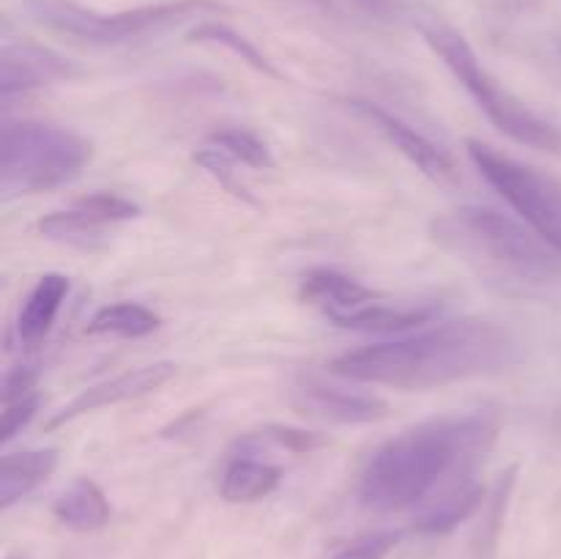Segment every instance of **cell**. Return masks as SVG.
I'll return each mask as SVG.
<instances>
[{"label": "cell", "instance_id": "6da1fadb", "mask_svg": "<svg viewBox=\"0 0 561 559\" xmlns=\"http://www.w3.org/2000/svg\"><path fill=\"white\" fill-rule=\"evenodd\" d=\"M502 427L493 406L431 417L373 449L359 475V502L376 513L425 507L449 488L474 480Z\"/></svg>", "mask_w": 561, "mask_h": 559}, {"label": "cell", "instance_id": "7a4b0ae2", "mask_svg": "<svg viewBox=\"0 0 561 559\" xmlns=\"http://www.w3.org/2000/svg\"><path fill=\"white\" fill-rule=\"evenodd\" d=\"M518 362L520 343L507 327L485 318H460L405 338L345 351L332 360L329 370L348 381L420 392L466 378L493 376Z\"/></svg>", "mask_w": 561, "mask_h": 559}, {"label": "cell", "instance_id": "3957f363", "mask_svg": "<svg viewBox=\"0 0 561 559\" xmlns=\"http://www.w3.org/2000/svg\"><path fill=\"white\" fill-rule=\"evenodd\" d=\"M431 239L496 294L561 299V250L524 219L488 206H463L433 219Z\"/></svg>", "mask_w": 561, "mask_h": 559}, {"label": "cell", "instance_id": "277c9868", "mask_svg": "<svg viewBox=\"0 0 561 559\" xmlns=\"http://www.w3.org/2000/svg\"><path fill=\"white\" fill-rule=\"evenodd\" d=\"M414 25L427 47L442 58V64L453 71L455 80L466 88V93L474 99L477 107L488 115V121L502 135L520 142V146L535 148V151H561V132L557 126L542 118L540 113H535L510 88H504L477 58L474 47L458 27L449 25L444 16L433 14V11H414Z\"/></svg>", "mask_w": 561, "mask_h": 559}, {"label": "cell", "instance_id": "5b68a950", "mask_svg": "<svg viewBox=\"0 0 561 559\" xmlns=\"http://www.w3.org/2000/svg\"><path fill=\"white\" fill-rule=\"evenodd\" d=\"M93 142L49 121H5L0 135V195L3 201L58 190L91 164Z\"/></svg>", "mask_w": 561, "mask_h": 559}, {"label": "cell", "instance_id": "8992f818", "mask_svg": "<svg viewBox=\"0 0 561 559\" xmlns=\"http://www.w3.org/2000/svg\"><path fill=\"white\" fill-rule=\"evenodd\" d=\"M222 11L228 9L219 0H162V3L137 5V9L113 11V14L88 9L75 0H22V14L31 22L75 42L93 44V47L140 42L197 16L222 14Z\"/></svg>", "mask_w": 561, "mask_h": 559}, {"label": "cell", "instance_id": "52a82bcc", "mask_svg": "<svg viewBox=\"0 0 561 559\" xmlns=\"http://www.w3.org/2000/svg\"><path fill=\"white\" fill-rule=\"evenodd\" d=\"M466 151L482 179L513 206L518 219L561 250V186L557 181L482 140H466Z\"/></svg>", "mask_w": 561, "mask_h": 559}, {"label": "cell", "instance_id": "ba28073f", "mask_svg": "<svg viewBox=\"0 0 561 559\" xmlns=\"http://www.w3.org/2000/svg\"><path fill=\"white\" fill-rule=\"evenodd\" d=\"M348 110L356 118L365 121L367 126L378 132L389 146L398 148L422 175L433 181L438 186H455L460 184V173L455 168L453 159L442 151L433 140H427L422 132H416L414 126L405 124L400 115L389 113L381 104L370 102V99H348Z\"/></svg>", "mask_w": 561, "mask_h": 559}, {"label": "cell", "instance_id": "9c48e42d", "mask_svg": "<svg viewBox=\"0 0 561 559\" xmlns=\"http://www.w3.org/2000/svg\"><path fill=\"white\" fill-rule=\"evenodd\" d=\"M82 69L66 55L33 42V38H5L0 47V96H25L55 82L75 80Z\"/></svg>", "mask_w": 561, "mask_h": 559}, {"label": "cell", "instance_id": "30bf717a", "mask_svg": "<svg viewBox=\"0 0 561 559\" xmlns=\"http://www.w3.org/2000/svg\"><path fill=\"white\" fill-rule=\"evenodd\" d=\"M179 367L173 362H151V365L135 367V370H126L121 376L107 378V381L91 384V387L82 389L80 395L69 400L66 406H60L53 417L47 420V431L66 425V422H75L77 417H85L91 411L107 409V406L124 403V400L142 398V395L157 392L159 387L170 381L175 376Z\"/></svg>", "mask_w": 561, "mask_h": 559}, {"label": "cell", "instance_id": "8fae6325", "mask_svg": "<svg viewBox=\"0 0 561 559\" xmlns=\"http://www.w3.org/2000/svg\"><path fill=\"white\" fill-rule=\"evenodd\" d=\"M140 214V206L129 197L115 195V192H93V195L71 203L69 208H60V212L38 219L36 230L55 241H77L96 236L99 230L110 228V225L137 219Z\"/></svg>", "mask_w": 561, "mask_h": 559}, {"label": "cell", "instance_id": "7c38bea8", "mask_svg": "<svg viewBox=\"0 0 561 559\" xmlns=\"http://www.w3.org/2000/svg\"><path fill=\"white\" fill-rule=\"evenodd\" d=\"M442 316L438 301L425 299H389L376 294L356 310L345 312L334 321V327L351 329V332H376V334H403L411 329H422L433 318Z\"/></svg>", "mask_w": 561, "mask_h": 559}, {"label": "cell", "instance_id": "4fadbf2b", "mask_svg": "<svg viewBox=\"0 0 561 559\" xmlns=\"http://www.w3.org/2000/svg\"><path fill=\"white\" fill-rule=\"evenodd\" d=\"M299 406L323 420L343 422V425H365L387 417V400L362 389L334 387L321 378H307L299 384Z\"/></svg>", "mask_w": 561, "mask_h": 559}, {"label": "cell", "instance_id": "5bb4252c", "mask_svg": "<svg viewBox=\"0 0 561 559\" xmlns=\"http://www.w3.org/2000/svg\"><path fill=\"white\" fill-rule=\"evenodd\" d=\"M69 277L58 272H47L36 280L16 312V340L25 349H36L53 329L66 296H69Z\"/></svg>", "mask_w": 561, "mask_h": 559}, {"label": "cell", "instance_id": "9a60e30c", "mask_svg": "<svg viewBox=\"0 0 561 559\" xmlns=\"http://www.w3.org/2000/svg\"><path fill=\"white\" fill-rule=\"evenodd\" d=\"M378 290L367 288L359 280L337 272V269H312L301 277V299L321 310L329 321H337L345 312L370 301Z\"/></svg>", "mask_w": 561, "mask_h": 559}, {"label": "cell", "instance_id": "2e32d148", "mask_svg": "<svg viewBox=\"0 0 561 559\" xmlns=\"http://www.w3.org/2000/svg\"><path fill=\"white\" fill-rule=\"evenodd\" d=\"M58 466V449H20L5 453L0 460V507L9 510L27 493L36 491Z\"/></svg>", "mask_w": 561, "mask_h": 559}, {"label": "cell", "instance_id": "e0dca14e", "mask_svg": "<svg viewBox=\"0 0 561 559\" xmlns=\"http://www.w3.org/2000/svg\"><path fill=\"white\" fill-rule=\"evenodd\" d=\"M283 480V469L257 455H230L228 466L219 480V493L225 502L250 504L261 502L268 493L277 491Z\"/></svg>", "mask_w": 561, "mask_h": 559}, {"label": "cell", "instance_id": "ac0fdd59", "mask_svg": "<svg viewBox=\"0 0 561 559\" xmlns=\"http://www.w3.org/2000/svg\"><path fill=\"white\" fill-rule=\"evenodd\" d=\"M482 497H485V488L477 477L449 488L422 507V513L414 518V532H420V535H449L455 526H460L477 513Z\"/></svg>", "mask_w": 561, "mask_h": 559}, {"label": "cell", "instance_id": "d6986e66", "mask_svg": "<svg viewBox=\"0 0 561 559\" xmlns=\"http://www.w3.org/2000/svg\"><path fill=\"white\" fill-rule=\"evenodd\" d=\"M55 518L75 532H96L110 521V502L88 477H77L53 502Z\"/></svg>", "mask_w": 561, "mask_h": 559}, {"label": "cell", "instance_id": "ffe728a7", "mask_svg": "<svg viewBox=\"0 0 561 559\" xmlns=\"http://www.w3.org/2000/svg\"><path fill=\"white\" fill-rule=\"evenodd\" d=\"M162 327V318L148 310L140 301H115V305L102 307L85 323V334L93 338H148Z\"/></svg>", "mask_w": 561, "mask_h": 559}, {"label": "cell", "instance_id": "44dd1931", "mask_svg": "<svg viewBox=\"0 0 561 559\" xmlns=\"http://www.w3.org/2000/svg\"><path fill=\"white\" fill-rule=\"evenodd\" d=\"M186 38L197 44H217V47L230 49V53L239 55L244 64H250L252 69L261 71V75L272 77V80H285L283 71L268 60V55L263 53V49H257L250 38L241 36V33L233 31V27L222 25V22H201V25H195L190 33H186Z\"/></svg>", "mask_w": 561, "mask_h": 559}, {"label": "cell", "instance_id": "7402d4cb", "mask_svg": "<svg viewBox=\"0 0 561 559\" xmlns=\"http://www.w3.org/2000/svg\"><path fill=\"white\" fill-rule=\"evenodd\" d=\"M323 444V436L312 431H299V427L268 425L263 431L244 433L233 442V455H261L266 447L290 449V453H312Z\"/></svg>", "mask_w": 561, "mask_h": 559}, {"label": "cell", "instance_id": "603a6c76", "mask_svg": "<svg viewBox=\"0 0 561 559\" xmlns=\"http://www.w3.org/2000/svg\"><path fill=\"white\" fill-rule=\"evenodd\" d=\"M206 142L222 148L228 157H233L236 162L247 164V168H255V170L274 168L272 148H268L255 132L244 129V126H222V129L211 132Z\"/></svg>", "mask_w": 561, "mask_h": 559}, {"label": "cell", "instance_id": "cb8c5ba5", "mask_svg": "<svg viewBox=\"0 0 561 559\" xmlns=\"http://www.w3.org/2000/svg\"><path fill=\"white\" fill-rule=\"evenodd\" d=\"M192 159H195V162L201 164V168L206 170V173L211 175L219 186H222V190H228L230 195L239 197V201H244V203H250V206H257V201L250 195V190H247V186L236 179V170H233L236 159L228 157L222 148L206 142V146L197 148V151L192 153Z\"/></svg>", "mask_w": 561, "mask_h": 559}, {"label": "cell", "instance_id": "d4e9b609", "mask_svg": "<svg viewBox=\"0 0 561 559\" xmlns=\"http://www.w3.org/2000/svg\"><path fill=\"white\" fill-rule=\"evenodd\" d=\"M398 543L400 532H370V535L345 546L340 554H334V559H387L398 548Z\"/></svg>", "mask_w": 561, "mask_h": 559}, {"label": "cell", "instance_id": "484cf974", "mask_svg": "<svg viewBox=\"0 0 561 559\" xmlns=\"http://www.w3.org/2000/svg\"><path fill=\"white\" fill-rule=\"evenodd\" d=\"M38 411V392L22 395V398L3 403V420H0V444H9L22 427L36 417Z\"/></svg>", "mask_w": 561, "mask_h": 559}, {"label": "cell", "instance_id": "4316f807", "mask_svg": "<svg viewBox=\"0 0 561 559\" xmlns=\"http://www.w3.org/2000/svg\"><path fill=\"white\" fill-rule=\"evenodd\" d=\"M31 392H36V370H33V365H16L11 370H5L3 387H0V400L3 403Z\"/></svg>", "mask_w": 561, "mask_h": 559}, {"label": "cell", "instance_id": "83f0119b", "mask_svg": "<svg viewBox=\"0 0 561 559\" xmlns=\"http://www.w3.org/2000/svg\"><path fill=\"white\" fill-rule=\"evenodd\" d=\"M491 9H496L499 14L504 16H520L529 14V11H537L542 5V0H488Z\"/></svg>", "mask_w": 561, "mask_h": 559}, {"label": "cell", "instance_id": "f1b7e54d", "mask_svg": "<svg viewBox=\"0 0 561 559\" xmlns=\"http://www.w3.org/2000/svg\"><path fill=\"white\" fill-rule=\"evenodd\" d=\"M362 3H367V5H373V9H378V5H381V0H362Z\"/></svg>", "mask_w": 561, "mask_h": 559}, {"label": "cell", "instance_id": "f546056e", "mask_svg": "<svg viewBox=\"0 0 561 559\" xmlns=\"http://www.w3.org/2000/svg\"><path fill=\"white\" fill-rule=\"evenodd\" d=\"M318 3H323V5H332V0H318Z\"/></svg>", "mask_w": 561, "mask_h": 559}, {"label": "cell", "instance_id": "4dcf8cb0", "mask_svg": "<svg viewBox=\"0 0 561 559\" xmlns=\"http://www.w3.org/2000/svg\"><path fill=\"white\" fill-rule=\"evenodd\" d=\"M5 559H22V557H5Z\"/></svg>", "mask_w": 561, "mask_h": 559}]
</instances>
